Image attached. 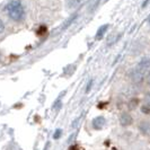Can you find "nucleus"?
Returning a JSON list of instances; mask_svg holds the SVG:
<instances>
[{
	"mask_svg": "<svg viewBox=\"0 0 150 150\" xmlns=\"http://www.w3.org/2000/svg\"><path fill=\"white\" fill-rule=\"evenodd\" d=\"M91 124H93V128L95 129V130H102V129L105 127L106 124V119L104 116H102V115H99V116H96L95 119H93L91 121Z\"/></svg>",
	"mask_w": 150,
	"mask_h": 150,
	"instance_id": "2",
	"label": "nucleus"
},
{
	"mask_svg": "<svg viewBox=\"0 0 150 150\" xmlns=\"http://www.w3.org/2000/svg\"><path fill=\"white\" fill-rule=\"evenodd\" d=\"M69 150H79V147L78 146H72V147H70Z\"/></svg>",
	"mask_w": 150,
	"mask_h": 150,
	"instance_id": "13",
	"label": "nucleus"
},
{
	"mask_svg": "<svg viewBox=\"0 0 150 150\" xmlns=\"http://www.w3.org/2000/svg\"><path fill=\"white\" fill-rule=\"evenodd\" d=\"M120 124L122 127H129V125H131L132 124V122H133V119H132V116L129 114V113H122L120 115Z\"/></svg>",
	"mask_w": 150,
	"mask_h": 150,
	"instance_id": "4",
	"label": "nucleus"
},
{
	"mask_svg": "<svg viewBox=\"0 0 150 150\" xmlns=\"http://www.w3.org/2000/svg\"><path fill=\"white\" fill-rule=\"evenodd\" d=\"M4 30H5V23L2 22V19L0 18V34L4 33Z\"/></svg>",
	"mask_w": 150,
	"mask_h": 150,
	"instance_id": "10",
	"label": "nucleus"
},
{
	"mask_svg": "<svg viewBox=\"0 0 150 150\" xmlns=\"http://www.w3.org/2000/svg\"><path fill=\"white\" fill-rule=\"evenodd\" d=\"M45 33H46V27H45L44 25L40 26V28L38 30V35H44Z\"/></svg>",
	"mask_w": 150,
	"mask_h": 150,
	"instance_id": "7",
	"label": "nucleus"
},
{
	"mask_svg": "<svg viewBox=\"0 0 150 150\" xmlns=\"http://www.w3.org/2000/svg\"><path fill=\"white\" fill-rule=\"evenodd\" d=\"M5 11L7 16L14 22H22L25 18L26 11H25V7L23 5L21 0H10L8 1L6 7H5Z\"/></svg>",
	"mask_w": 150,
	"mask_h": 150,
	"instance_id": "1",
	"label": "nucleus"
},
{
	"mask_svg": "<svg viewBox=\"0 0 150 150\" xmlns=\"http://www.w3.org/2000/svg\"><path fill=\"white\" fill-rule=\"evenodd\" d=\"M141 110H142L143 113H146V114H148V113H150V107L147 105H143L142 107H141Z\"/></svg>",
	"mask_w": 150,
	"mask_h": 150,
	"instance_id": "9",
	"label": "nucleus"
},
{
	"mask_svg": "<svg viewBox=\"0 0 150 150\" xmlns=\"http://www.w3.org/2000/svg\"><path fill=\"white\" fill-rule=\"evenodd\" d=\"M60 135H61V130L59 129V130L55 131V133H54V135H53V138H54V139H58V138H60Z\"/></svg>",
	"mask_w": 150,
	"mask_h": 150,
	"instance_id": "11",
	"label": "nucleus"
},
{
	"mask_svg": "<svg viewBox=\"0 0 150 150\" xmlns=\"http://www.w3.org/2000/svg\"><path fill=\"white\" fill-rule=\"evenodd\" d=\"M146 80H147V83L150 85V72L148 74V75H147V78H146Z\"/></svg>",
	"mask_w": 150,
	"mask_h": 150,
	"instance_id": "14",
	"label": "nucleus"
},
{
	"mask_svg": "<svg viewBox=\"0 0 150 150\" xmlns=\"http://www.w3.org/2000/svg\"><path fill=\"white\" fill-rule=\"evenodd\" d=\"M138 71H140L141 74H144L146 71H148L150 69V58H143L141 61L138 63V67L135 68Z\"/></svg>",
	"mask_w": 150,
	"mask_h": 150,
	"instance_id": "3",
	"label": "nucleus"
},
{
	"mask_svg": "<svg viewBox=\"0 0 150 150\" xmlns=\"http://www.w3.org/2000/svg\"><path fill=\"white\" fill-rule=\"evenodd\" d=\"M149 24H150V19H149Z\"/></svg>",
	"mask_w": 150,
	"mask_h": 150,
	"instance_id": "15",
	"label": "nucleus"
},
{
	"mask_svg": "<svg viewBox=\"0 0 150 150\" xmlns=\"http://www.w3.org/2000/svg\"><path fill=\"white\" fill-rule=\"evenodd\" d=\"M108 30V24H105V25H103V26H100L99 28L97 30V33H96V40H102L103 36L105 35V33L107 32Z\"/></svg>",
	"mask_w": 150,
	"mask_h": 150,
	"instance_id": "6",
	"label": "nucleus"
},
{
	"mask_svg": "<svg viewBox=\"0 0 150 150\" xmlns=\"http://www.w3.org/2000/svg\"><path fill=\"white\" fill-rule=\"evenodd\" d=\"M139 131L143 135H150V122L149 121H141L139 123Z\"/></svg>",
	"mask_w": 150,
	"mask_h": 150,
	"instance_id": "5",
	"label": "nucleus"
},
{
	"mask_svg": "<svg viewBox=\"0 0 150 150\" xmlns=\"http://www.w3.org/2000/svg\"><path fill=\"white\" fill-rule=\"evenodd\" d=\"M91 85H93V79H90L89 81H88V83H87V88H86V93H88L90 90V88H91Z\"/></svg>",
	"mask_w": 150,
	"mask_h": 150,
	"instance_id": "12",
	"label": "nucleus"
},
{
	"mask_svg": "<svg viewBox=\"0 0 150 150\" xmlns=\"http://www.w3.org/2000/svg\"><path fill=\"white\" fill-rule=\"evenodd\" d=\"M144 103H146V105L150 107V93L146 94V96H144Z\"/></svg>",
	"mask_w": 150,
	"mask_h": 150,
	"instance_id": "8",
	"label": "nucleus"
}]
</instances>
